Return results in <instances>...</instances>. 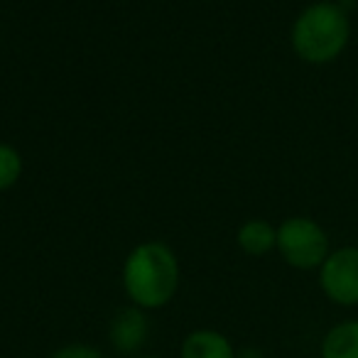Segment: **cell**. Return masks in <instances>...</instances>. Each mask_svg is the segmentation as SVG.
I'll return each instance as SVG.
<instances>
[{
    "instance_id": "6da1fadb",
    "label": "cell",
    "mask_w": 358,
    "mask_h": 358,
    "mask_svg": "<svg viewBox=\"0 0 358 358\" xmlns=\"http://www.w3.org/2000/svg\"><path fill=\"white\" fill-rule=\"evenodd\" d=\"M182 268L179 258L164 241H143L123 260L120 282L130 304L157 312L177 297Z\"/></svg>"
},
{
    "instance_id": "7a4b0ae2",
    "label": "cell",
    "mask_w": 358,
    "mask_h": 358,
    "mask_svg": "<svg viewBox=\"0 0 358 358\" xmlns=\"http://www.w3.org/2000/svg\"><path fill=\"white\" fill-rule=\"evenodd\" d=\"M351 42V20L341 3L307 6L289 27V45L302 62L324 66L336 62Z\"/></svg>"
},
{
    "instance_id": "3957f363",
    "label": "cell",
    "mask_w": 358,
    "mask_h": 358,
    "mask_svg": "<svg viewBox=\"0 0 358 358\" xmlns=\"http://www.w3.org/2000/svg\"><path fill=\"white\" fill-rule=\"evenodd\" d=\"M280 258L294 270H319L331 253L329 236L319 221L309 216H289L278 226Z\"/></svg>"
},
{
    "instance_id": "277c9868",
    "label": "cell",
    "mask_w": 358,
    "mask_h": 358,
    "mask_svg": "<svg viewBox=\"0 0 358 358\" xmlns=\"http://www.w3.org/2000/svg\"><path fill=\"white\" fill-rule=\"evenodd\" d=\"M319 287L329 302L338 307L358 304V245L331 250L319 268Z\"/></svg>"
},
{
    "instance_id": "5b68a950",
    "label": "cell",
    "mask_w": 358,
    "mask_h": 358,
    "mask_svg": "<svg viewBox=\"0 0 358 358\" xmlns=\"http://www.w3.org/2000/svg\"><path fill=\"white\" fill-rule=\"evenodd\" d=\"M150 336V319L148 312L135 304H128V307L118 309L113 314L108 324V341L110 346L115 348L123 356H130V353L140 351L145 346Z\"/></svg>"
},
{
    "instance_id": "8992f818",
    "label": "cell",
    "mask_w": 358,
    "mask_h": 358,
    "mask_svg": "<svg viewBox=\"0 0 358 358\" xmlns=\"http://www.w3.org/2000/svg\"><path fill=\"white\" fill-rule=\"evenodd\" d=\"M238 351L234 348L226 334L216 329H194L182 338L179 358H236Z\"/></svg>"
},
{
    "instance_id": "52a82bcc",
    "label": "cell",
    "mask_w": 358,
    "mask_h": 358,
    "mask_svg": "<svg viewBox=\"0 0 358 358\" xmlns=\"http://www.w3.org/2000/svg\"><path fill=\"white\" fill-rule=\"evenodd\" d=\"M236 243L250 258H263L278 248V226L265 219H248L236 231Z\"/></svg>"
},
{
    "instance_id": "ba28073f",
    "label": "cell",
    "mask_w": 358,
    "mask_h": 358,
    "mask_svg": "<svg viewBox=\"0 0 358 358\" xmlns=\"http://www.w3.org/2000/svg\"><path fill=\"white\" fill-rule=\"evenodd\" d=\"M319 358H358V319L334 324L324 334Z\"/></svg>"
},
{
    "instance_id": "9c48e42d",
    "label": "cell",
    "mask_w": 358,
    "mask_h": 358,
    "mask_svg": "<svg viewBox=\"0 0 358 358\" xmlns=\"http://www.w3.org/2000/svg\"><path fill=\"white\" fill-rule=\"evenodd\" d=\"M22 172H25L22 152L15 148V145L0 140V194L10 192L13 187L20 182Z\"/></svg>"
},
{
    "instance_id": "30bf717a",
    "label": "cell",
    "mask_w": 358,
    "mask_h": 358,
    "mask_svg": "<svg viewBox=\"0 0 358 358\" xmlns=\"http://www.w3.org/2000/svg\"><path fill=\"white\" fill-rule=\"evenodd\" d=\"M47 358H108L101 348L91 346V343H66V346L57 348Z\"/></svg>"
},
{
    "instance_id": "8fae6325",
    "label": "cell",
    "mask_w": 358,
    "mask_h": 358,
    "mask_svg": "<svg viewBox=\"0 0 358 358\" xmlns=\"http://www.w3.org/2000/svg\"><path fill=\"white\" fill-rule=\"evenodd\" d=\"M236 358H263V356H260L258 351H253V348H245V351H241Z\"/></svg>"
},
{
    "instance_id": "7c38bea8",
    "label": "cell",
    "mask_w": 358,
    "mask_h": 358,
    "mask_svg": "<svg viewBox=\"0 0 358 358\" xmlns=\"http://www.w3.org/2000/svg\"><path fill=\"white\" fill-rule=\"evenodd\" d=\"M135 358H164V356H135Z\"/></svg>"
},
{
    "instance_id": "4fadbf2b",
    "label": "cell",
    "mask_w": 358,
    "mask_h": 358,
    "mask_svg": "<svg viewBox=\"0 0 358 358\" xmlns=\"http://www.w3.org/2000/svg\"><path fill=\"white\" fill-rule=\"evenodd\" d=\"M319 3H336V0H319Z\"/></svg>"
}]
</instances>
